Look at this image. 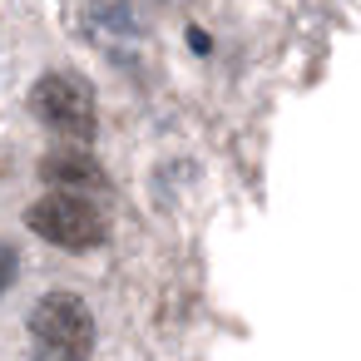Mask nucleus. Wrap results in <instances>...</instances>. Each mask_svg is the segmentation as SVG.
Returning a JSON list of instances; mask_svg holds the SVG:
<instances>
[{
    "label": "nucleus",
    "mask_w": 361,
    "mask_h": 361,
    "mask_svg": "<svg viewBox=\"0 0 361 361\" xmlns=\"http://www.w3.org/2000/svg\"><path fill=\"white\" fill-rule=\"evenodd\" d=\"M30 331L55 361H90V351H94V312L75 292L40 297L30 312Z\"/></svg>",
    "instance_id": "f257e3e1"
},
{
    "label": "nucleus",
    "mask_w": 361,
    "mask_h": 361,
    "mask_svg": "<svg viewBox=\"0 0 361 361\" xmlns=\"http://www.w3.org/2000/svg\"><path fill=\"white\" fill-rule=\"evenodd\" d=\"M25 223H30L35 238H45V243H55V247H70V252L99 247V243L109 238L104 213H99L94 203H85L80 193H50V198L30 203Z\"/></svg>",
    "instance_id": "f03ea898"
},
{
    "label": "nucleus",
    "mask_w": 361,
    "mask_h": 361,
    "mask_svg": "<svg viewBox=\"0 0 361 361\" xmlns=\"http://www.w3.org/2000/svg\"><path fill=\"white\" fill-rule=\"evenodd\" d=\"M30 109L40 114V124H50L65 139H90L99 114H94V90L80 75H45L30 90Z\"/></svg>",
    "instance_id": "7ed1b4c3"
},
{
    "label": "nucleus",
    "mask_w": 361,
    "mask_h": 361,
    "mask_svg": "<svg viewBox=\"0 0 361 361\" xmlns=\"http://www.w3.org/2000/svg\"><path fill=\"white\" fill-rule=\"evenodd\" d=\"M40 173H45L50 183H70V188H99V183H104L99 164H94L90 154H80V149H55V154H45Z\"/></svg>",
    "instance_id": "20e7f679"
},
{
    "label": "nucleus",
    "mask_w": 361,
    "mask_h": 361,
    "mask_svg": "<svg viewBox=\"0 0 361 361\" xmlns=\"http://www.w3.org/2000/svg\"><path fill=\"white\" fill-rule=\"evenodd\" d=\"M16 272H20V257H16V247H6V243H0V292H11Z\"/></svg>",
    "instance_id": "39448f33"
}]
</instances>
